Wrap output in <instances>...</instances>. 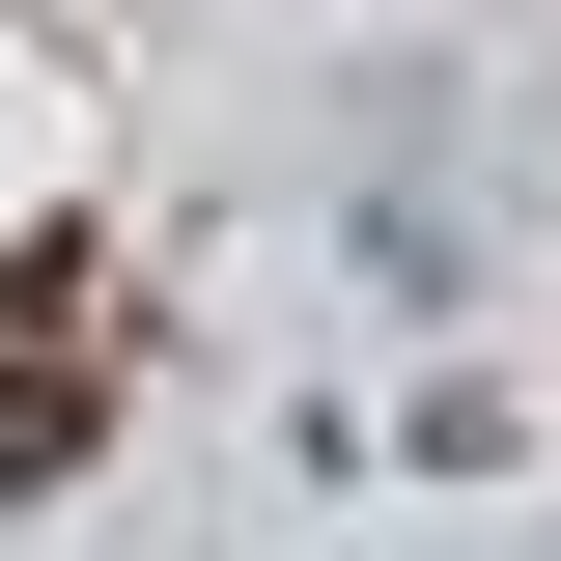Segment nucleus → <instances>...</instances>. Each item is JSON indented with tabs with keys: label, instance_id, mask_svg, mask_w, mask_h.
<instances>
[{
	"label": "nucleus",
	"instance_id": "nucleus-1",
	"mask_svg": "<svg viewBox=\"0 0 561 561\" xmlns=\"http://www.w3.org/2000/svg\"><path fill=\"white\" fill-rule=\"evenodd\" d=\"M84 449H113V365H0V505L84 478Z\"/></svg>",
	"mask_w": 561,
	"mask_h": 561
}]
</instances>
